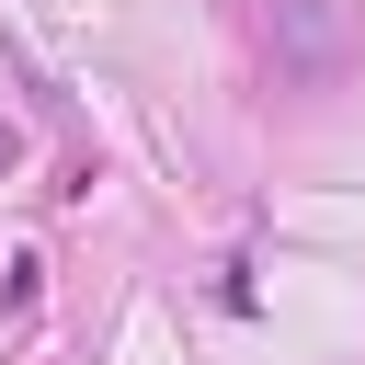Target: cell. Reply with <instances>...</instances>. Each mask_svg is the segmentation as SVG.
Masks as SVG:
<instances>
[{
    "label": "cell",
    "instance_id": "cell-1",
    "mask_svg": "<svg viewBox=\"0 0 365 365\" xmlns=\"http://www.w3.org/2000/svg\"><path fill=\"white\" fill-rule=\"evenodd\" d=\"M262 46H274V68L308 80V91L354 68V23H342V0H274V11H262Z\"/></svg>",
    "mask_w": 365,
    "mask_h": 365
}]
</instances>
